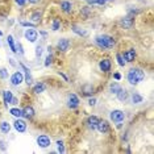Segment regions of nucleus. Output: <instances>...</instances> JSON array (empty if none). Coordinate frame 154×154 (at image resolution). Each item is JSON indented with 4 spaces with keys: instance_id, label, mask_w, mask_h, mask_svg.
<instances>
[{
    "instance_id": "nucleus-1",
    "label": "nucleus",
    "mask_w": 154,
    "mask_h": 154,
    "mask_svg": "<svg viewBox=\"0 0 154 154\" xmlns=\"http://www.w3.org/2000/svg\"><path fill=\"white\" fill-rule=\"evenodd\" d=\"M94 42H95V45L100 50H104V51L111 50V49H113L116 46V40H115V37L109 36V34H106V33L96 36Z\"/></svg>"
},
{
    "instance_id": "nucleus-2",
    "label": "nucleus",
    "mask_w": 154,
    "mask_h": 154,
    "mask_svg": "<svg viewBox=\"0 0 154 154\" xmlns=\"http://www.w3.org/2000/svg\"><path fill=\"white\" fill-rule=\"evenodd\" d=\"M146 78V74L142 69L140 67H132L129 69V71L127 72V80L131 86H137L141 82H143Z\"/></svg>"
},
{
    "instance_id": "nucleus-3",
    "label": "nucleus",
    "mask_w": 154,
    "mask_h": 154,
    "mask_svg": "<svg viewBox=\"0 0 154 154\" xmlns=\"http://www.w3.org/2000/svg\"><path fill=\"white\" fill-rule=\"evenodd\" d=\"M109 120L115 124L117 122H124L125 120V112L121 109H112L109 112Z\"/></svg>"
},
{
    "instance_id": "nucleus-4",
    "label": "nucleus",
    "mask_w": 154,
    "mask_h": 154,
    "mask_svg": "<svg viewBox=\"0 0 154 154\" xmlns=\"http://www.w3.org/2000/svg\"><path fill=\"white\" fill-rule=\"evenodd\" d=\"M36 143L40 149H48L51 145V138L48 134H40L36 138Z\"/></svg>"
},
{
    "instance_id": "nucleus-5",
    "label": "nucleus",
    "mask_w": 154,
    "mask_h": 154,
    "mask_svg": "<svg viewBox=\"0 0 154 154\" xmlns=\"http://www.w3.org/2000/svg\"><path fill=\"white\" fill-rule=\"evenodd\" d=\"M24 37L28 42L30 44H36L37 40H38V32L36 30V28H28L24 32Z\"/></svg>"
},
{
    "instance_id": "nucleus-6",
    "label": "nucleus",
    "mask_w": 154,
    "mask_h": 154,
    "mask_svg": "<svg viewBox=\"0 0 154 154\" xmlns=\"http://www.w3.org/2000/svg\"><path fill=\"white\" fill-rule=\"evenodd\" d=\"M70 46H71V41H70L69 38L62 37L57 41V50L59 53H66V51L70 49Z\"/></svg>"
},
{
    "instance_id": "nucleus-7",
    "label": "nucleus",
    "mask_w": 154,
    "mask_h": 154,
    "mask_svg": "<svg viewBox=\"0 0 154 154\" xmlns=\"http://www.w3.org/2000/svg\"><path fill=\"white\" fill-rule=\"evenodd\" d=\"M66 103H67V107L70 108V109H76L80 104V99L76 94H69Z\"/></svg>"
},
{
    "instance_id": "nucleus-8",
    "label": "nucleus",
    "mask_w": 154,
    "mask_h": 154,
    "mask_svg": "<svg viewBox=\"0 0 154 154\" xmlns=\"http://www.w3.org/2000/svg\"><path fill=\"white\" fill-rule=\"evenodd\" d=\"M12 127L17 133H25L26 129H28V124L24 119H15Z\"/></svg>"
},
{
    "instance_id": "nucleus-9",
    "label": "nucleus",
    "mask_w": 154,
    "mask_h": 154,
    "mask_svg": "<svg viewBox=\"0 0 154 154\" xmlns=\"http://www.w3.org/2000/svg\"><path fill=\"white\" fill-rule=\"evenodd\" d=\"M23 82H24V74L21 71H15L12 75H9V83L12 86L19 87Z\"/></svg>"
},
{
    "instance_id": "nucleus-10",
    "label": "nucleus",
    "mask_w": 154,
    "mask_h": 154,
    "mask_svg": "<svg viewBox=\"0 0 154 154\" xmlns=\"http://www.w3.org/2000/svg\"><path fill=\"white\" fill-rule=\"evenodd\" d=\"M121 55L127 63H132V62H134L136 58H137V51L133 48H131V49H128V50H125L124 53H121Z\"/></svg>"
},
{
    "instance_id": "nucleus-11",
    "label": "nucleus",
    "mask_w": 154,
    "mask_h": 154,
    "mask_svg": "<svg viewBox=\"0 0 154 154\" xmlns=\"http://www.w3.org/2000/svg\"><path fill=\"white\" fill-rule=\"evenodd\" d=\"M96 131L99 132L100 134H107V133H109V131H111L109 122H108L107 120H99L97 127H96Z\"/></svg>"
},
{
    "instance_id": "nucleus-12",
    "label": "nucleus",
    "mask_w": 154,
    "mask_h": 154,
    "mask_svg": "<svg viewBox=\"0 0 154 154\" xmlns=\"http://www.w3.org/2000/svg\"><path fill=\"white\" fill-rule=\"evenodd\" d=\"M19 66L23 69V71H24V82H25L28 86H32L33 85V76H32V74H30V70L28 69L24 63H19Z\"/></svg>"
},
{
    "instance_id": "nucleus-13",
    "label": "nucleus",
    "mask_w": 154,
    "mask_h": 154,
    "mask_svg": "<svg viewBox=\"0 0 154 154\" xmlns=\"http://www.w3.org/2000/svg\"><path fill=\"white\" fill-rule=\"evenodd\" d=\"M99 69L101 72H109L112 69V62L109 58H103L99 62Z\"/></svg>"
},
{
    "instance_id": "nucleus-14",
    "label": "nucleus",
    "mask_w": 154,
    "mask_h": 154,
    "mask_svg": "<svg viewBox=\"0 0 154 154\" xmlns=\"http://www.w3.org/2000/svg\"><path fill=\"white\" fill-rule=\"evenodd\" d=\"M99 120H100V119L97 116H95V115H91V116H88L86 119L85 124L91 129V131H96V127H97V122H99Z\"/></svg>"
},
{
    "instance_id": "nucleus-15",
    "label": "nucleus",
    "mask_w": 154,
    "mask_h": 154,
    "mask_svg": "<svg viewBox=\"0 0 154 154\" xmlns=\"http://www.w3.org/2000/svg\"><path fill=\"white\" fill-rule=\"evenodd\" d=\"M134 24V17L133 16H127V17H122L120 20V26L124 28V29H131Z\"/></svg>"
},
{
    "instance_id": "nucleus-16",
    "label": "nucleus",
    "mask_w": 154,
    "mask_h": 154,
    "mask_svg": "<svg viewBox=\"0 0 154 154\" xmlns=\"http://www.w3.org/2000/svg\"><path fill=\"white\" fill-rule=\"evenodd\" d=\"M71 30L74 32L76 36H79V37H83V38H86V37H88V32L85 29V28H82V26H79V25H71Z\"/></svg>"
},
{
    "instance_id": "nucleus-17",
    "label": "nucleus",
    "mask_w": 154,
    "mask_h": 154,
    "mask_svg": "<svg viewBox=\"0 0 154 154\" xmlns=\"http://www.w3.org/2000/svg\"><path fill=\"white\" fill-rule=\"evenodd\" d=\"M59 8H61L62 12L65 13H71L72 12V3L69 2V0H62L61 3H59Z\"/></svg>"
},
{
    "instance_id": "nucleus-18",
    "label": "nucleus",
    "mask_w": 154,
    "mask_h": 154,
    "mask_svg": "<svg viewBox=\"0 0 154 154\" xmlns=\"http://www.w3.org/2000/svg\"><path fill=\"white\" fill-rule=\"evenodd\" d=\"M2 95H3V103H4V107L8 108L9 103H11V100L13 97V92L11 90H3Z\"/></svg>"
},
{
    "instance_id": "nucleus-19",
    "label": "nucleus",
    "mask_w": 154,
    "mask_h": 154,
    "mask_svg": "<svg viewBox=\"0 0 154 154\" xmlns=\"http://www.w3.org/2000/svg\"><path fill=\"white\" fill-rule=\"evenodd\" d=\"M45 90H46V85H45L44 82H37L36 85L33 86L32 92L34 94V95H40V94L45 92Z\"/></svg>"
},
{
    "instance_id": "nucleus-20",
    "label": "nucleus",
    "mask_w": 154,
    "mask_h": 154,
    "mask_svg": "<svg viewBox=\"0 0 154 154\" xmlns=\"http://www.w3.org/2000/svg\"><path fill=\"white\" fill-rule=\"evenodd\" d=\"M23 113H24V117H25L26 120H30V119L34 117L36 111H34V108L32 106H26V107L23 108Z\"/></svg>"
},
{
    "instance_id": "nucleus-21",
    "label": "nucleus",
    "mask_w": 154,
    "mask_h": 154,
    "mask_svg": "<svg viewBox=\"0 0 154 154\" xmlns=\"http://www.w3.org/2000/svg\"><path fill=\"white\" fill-rule=\"evenodd\" d=\"M11 129H12V124L9 121H2L0 122V133L2 134H9L11 133Z\"/></svg>"
},
{
    "instance_id": "nucleus-22",
    "label": "nucleus",
    "mask_w": 154,
    "mask_h": 154,
    "mask_svg": "<svg viewBox=\"0 0 154 154\" xmlns=\"http://www.w3.org/2000/svg\"><path fill=\"white\" fill-rule=\"evenodd\" d=\"M115 96L117 97V100H119V101H121V103H125V101L129 99V91H128V90H125V88H121Z\"/></svg>"
},
{
    "instance_id": "nucleus-23",
    "label": "nucleus",
    "mask_w": 154,
    "mask_h": 154,
    "mask_svg": "<svg viewBox=\"0 0 154 154\" xmlns=\"http://www.w3.org/2000/svg\"><path fill=\"white\" fill-rule=\"evenodd\" d=\"M41 20H42V12L41 11H34L29 15V21H32L34 24L41 23Z\"/></svg>"
},
{
    "instance_id": "nucleus-24",
    "label": "nucleus",
    "mask_w": 154,
    "mask_h": 154,
    "mask_svg": "<svg viewBox=\"0 0 154 154\" xmlns=\"http://www.w3.org/2000/svg\"><path fill=\"white\" fill-rule=\"evenodd\" d=\"M7 45H8L9 50H11L13 54H17V50H16V41H15V38H13L12 34H8V36H7Z\"/></svg>"
},
{
    "instance_id": "nucleus-25",
    "label": "nucleus",
    "mask_w": 154,
    "mask_h": 154,
    "mask_svg": "<svg viewBox=\"0 0 154 154\" xmlns=\"http://www.w3.org/2000/svg\"><path fill=\"white\" fill-rule=\"evenodd\" d=\"M9 115L13 116L15 119H24V113H23V108H19V107H12L9 109Z\"/></svg>"
},
{
    "instance_id": "nucleus-26",
    "label": "nucleus",
    "mask_w": 154,
    "mask_h": 154,
    "mask_svg": "<svg viewBox=\"0 0 154 154\" xmlns=\"http://www.w3.org/2000/svg\"><path fill=\"white\" fill-rule=\"evenodd\" d=\"M121 88H122V86L117 82V80H116V82H112L111 85H109V94H112V95H116V94H117Z\"/></svg>"
},
{
    "instance_id": "nucleus-27",
    "label": "nucleus",
    "mask_w": 154,
    "mask_h": 154,
    "mask_svg": "<svg viewBox=\"0 0 154 154\" xmlns=\"http://www.w3.org/2000/svg\"><path fill=\"white\" fill-rule=\"evenodd\" d=\"M131 100L133 104H141L143 101V96L140 92H133L131 95Z\"/></svg>"
},
{
    "instance_id": "nucleus-28",
    "label": "nucleus",
    "mask_w": 154,
    "mask_h": 154,
    "mask_svg": "<svg viewBox=\"0 0 154 154\" xmlns=\"http://www.w3.org/2000/svg\"><path fill=\"white\" fill-rule=\"evenodd\" d=\"M82 94L83 96H92V94H94V87L91 86V85H86V86H83V88H82Z\"/></svg>"
},
{
    "instance_id": "nucleus-29",
    "label": "nucleus",
    "mask_w": 154,
    "mask_h": 154,
    "mask_svg": "<svg viewBox=\"0 0 154 154\" xmlns=\"http://www.w3.org/2000/svg\"><path fill=\"white\" fill-rule=\"evenodd\" d=\"M61 25H62L61 19H53V21H51V24H50V28H51L53 32H58V30L61 29Z\"/></svg>"
},
{
    "instance_id": "nucleus-30",
    "label": "nucleus",
    "mask_w": 154,
    "mask_h": 154,
    "mask_svg": "<svg viewBox=\"0 0 154 154\" xmlns=\"http://www.w3.org/2000/svg\"><path fill=\"white\" fill-rule=\"evenodd\" d=\"M53 62H54V55H53V53H48L46 58H45V62H44V66H45V67H49L50 65H53Z\"/></svg>"
},
{
    "instance_id": "nucleus-31",
    "label": "nucleus",
    "mask_w": 154,
    "mask_h": 154,
    "mask_svg": "<svg viewBox=\"0 0 154 154\" xmlns=\"http://www.w3.org/2000/svg\"><path fill=\"white\" fill-rule=\"evenodd\" d=\"M9 78V71L7 67H0V79L2 80H7Z\"/></svg>"
},
{
    "instance_id": "nucleus-32",
    "label": "nucleus",
    "mask_w": 154,
    "mask_h": 154,
    "mask_svg": "<svg viewBox=\"0 0 154 154\" xmlns=\"http://www.w3.org/2000/svg\"><path fill=\"white\" fill-rule=\"evenodd\" d=\"M34 54H36V58H41L44 54V46L42 45H37L36 49H34Z\"/></svg>"
},
{
    "instance_id": "nucleus-33",
    "label": "nucleus",
    "mask_w": 154,
    "mask_h": 154,
    "mask_svg": "<svg viewBox=\"0 0 154 154\" xmlns=\"http://www.w3.org/2000/svg\"><path fill=\"white\" fill-rule=\"evenodd\" d=\"M116 61H117V65L120 66V67H124V66L127 65V62L124 61V58H122L121 53H116Z\"/></svg>"
},
{
    "instance_id": "nucleus-34",
    "label": "nucleus",
    "mask_w": 154,
    "mask_h": 154,
    "mask_svg": "<svg viewBox=\"0 0 154 154\" xmlns=\"http://www.w3.org/2000/svg\"><path fill=\"white\" fill-rule=\"evenodd\" d=\"M55 145H57V152H58V153H65V152H66L63 141H61V140H58V141L55 142Z\"/></svg>"
},
{
    "instance_id": "nucleus-35",
    "label": "nucleus",
    "mask_w": 154,
    "mask_h": 154,
    "mask_svg": "<svg viewBox=\"0 0 154 154\" xmlns=\"http://www.w3.org/2000/svg\"><path fill=\"white\" fill-rule=\"evenodd\" d=\"M19 24L21 26H25V28H36V25L37 24H34V23H32V21H25V20H21V21H19Z\"/></svg>"
},
{
    "instance_id": "nucleus-36",
    "label": "nucleus",
    "mask_w": 154,
    "mask_h": 154,
    "mask_svg": "<svg viewBox=\"0 0 154 154\" xmlns=\"http://www.w3.org/2000/svg\"><path fill=\"white\" fill-rule=\"evenodd\" d=\"M86 3H88L90 5H104L106 4V0H86Z\"/></svg>"
},
{
    "instance_id": "nucleus-37",
    "label": "nucleus",
    "mask_w": 154,
    "mask_h": 154,
    "mask_svg": "<svg viewBox=\"0 0 154 154\" xmlns=\"http://www.w3.org/2000/svg\"><path fill=\"white\" fill-rule=\"evenodd\" d=\"M16 50H17V54L25 55V50H24V46L21 42H16Z\"/></svg>"
},
{
    "instance_id": "nucleus-38",
    "label": "nucleus",
    "mask_w": 154,
    "mask_h": 154,
    "mask_svg": "<svg viewBox=\"0 0 154 154\" xmlns=\"http://www.w3.org/2000/svg\"><path fill=\"white\" fill-rule=\"evenodd\" d=\"M8 150V145L4 140H0V152H7Z\"/></svg>"
},
{
    "instance_id": "nucleus-39",
    "label": "nucleus",
    "mask_w": 154,
    "mask_h": 154,
    "mask_svg": "<svg viewBox=\"0 0 154 154\" xmlns=\"http://www.w3.org/2000/svg\"><path fill=\"white\" fill-rule=\"evenodd\" d=\"M87 103H88V106L90 107H95L96 106V103H97V99L96 97H88V100H87Z\"/></svg>"
},
{
    "instance_id": "nucleus-40",
    "label": "nucleus",
    "mask_w": 154,
    "mask_h": 154,
    "mask_svg": "<svg viewBox=\"0 0 154 154\" xmlns=\"http://www.w3.org/2000/svg\"><path fill=\"white\" fill-rule=\"evenodd\" d=\"M15 3H16V5H19V7H20V8H24V7L28 4L26 0H15Z\"/></svg>"
},
{
    "instance_id": "nucleus-41",
    "label": "nucleus",
    "mask_w": 154,
    "mask_h": 154,
    "mask_svg": "<svg viewBox=\"0 0 154 154\" xmlns=\"http://www.w3.org/2000/svg\"><path fill=\"white\" fill-rule=\"evenodd\" d=\"M9 104H11V106H17V104H19V99H17L16 96H13V97H12V100H11V103H9Z\"/></svg>"
},
{
    "instance_id": "nucleus-42",
    "label": "nucleus",
    "mask_w": 154,
    "mask_h": 154,
    "mask_svg": "<svg viewBox=\"0 0 154 154\" xmlns=\"http://www.w3.org/2000/svg\"><path fill=\"white\" fill-rule=\"evenodd\" d=\"M8 61H9V65H11L12 67H17V62L13 58H8Z\"/></svg>"
},
{
    "instance_id": "nucleus-43",
    "label": "nucleus",
    "mask_w": 154,
    "mask_h": 154,
    "mask_svg": "<svg viewBox=\"0 0 154 154\" xmlns=\"http://www.w3.org/2000/svg\"><path fill=\"white\" fill-rule=\"evenodd\" d=\"M113 79L117 80V82H119V80H121V74H120V72H113Z\"/></svg>"
},
{
    "instance_id": "nucleus-44",
    "label": "nucleus",
    "mask_w": 154,
    "mask_h": 154,
    "mask_svg": "<svg viewBox=\"0 0 154 154\" xmlns=\"http://www.w3.org/2000/svg\"><path fill=\"white\" fill-rule=\"evenodd\" d=\"M29 4H32V5H34V4H37V3H40L41 0H26Z\"/></svg>"
},
{
    "instance_id": "nucleus-45",
    "label": "nucleus",
    "mask_w": 154,
    "mask_h": 154,
    "mask_svg": "<svg viewBox=\"0 0 154 154\" xmlns=\"http://www.w3.org/2000/svg\"><path fill=\"white\" fill-rule=\"evenodd\" d=\"M58 74H59V76H62V78H63V79H65V82H69V78H67V76H66L65 74H63V72H61V71H59V72H58Z\"/></svg>"
},
{
    "instance_id": "nucleus-46",
    "label": "nucleus",
    "mask_w": 154,
    "mask_h": 154,
    "mask_svg": "<svg viewBox=\"0 0 154 154\" xmlns=\"http://www.w3.org/2000/svg\"><path fill=\"white\" fill-rule=\"evenodd\" d=\"M46 51H48V53H53V46H51V45H49V46L46 48Z\"/></svg>"
},
{
    "instance_id": "nucleus-47",
    "label": "nucleus",
    "mask_w": 154,
    "mask_h": 154,
    "mask_svg": "<svg viewBox=\"0 0 154 154\" xmlns=\"http://www.w3.org/2000/svg\"><path fill=\"white\" fill-rule=\"evenodd\" d=\"M40 34H41V36H44V37H46V36H48V33L45 32V30H40Z\"/></svg>"
},
{
    "instance_id": "nucleus-48",
    "label": "nucleus",
    "mask_w": 154,
    "mask_h": 154,
    "mask_svg": "<svg viewBox=\"0 0 154 154\" xmlns=\"http://www.w3.org/2000/svg\"><path fill=\"white\" fill-rule=\"evenodd\" d=\"M3 36V32H2V30H0V37H2Z\"/></svg>"
},
{
    "instance_id": "nucleus-49",
    "label": "nucleus",
    "mask_w": 154,
    "mask_h": 154,
    "mask_svg": "<svg viewBox=\"0 0 154 154\" xmlns=\"http://www.w3.org/2000/svg\"><path fill=\"white\" fill-rule=\"evenodd\" d=\"M106 2H112V0H106Z\"/></svg>"
},
{
    "instance_id": "nucleus-50",
    "label": "nucleus",
    "mask_w": 154,
    "mask_h": 154,
    "mask_svg": "<svg viewBox=\"0 0 154 154\" xmlns=\"http://www.w3.org/2000/svg\"><path fill=\"white\" fill-rule=\"evenodd\" d=\"M0 44H2V40H0Z\"/></svg>"
},
{
    "instance_id": "nucleus-51",
    "label": "nucleus",
    "mask_w": 154,
    "mask_h": 154,
    "mask_svg": "<svg viewBox=\"0 0 154 154\" xmlns=\"http://www.w3.org/2000/svg\"><path fill=\"white\" fill-rule=\"evenodd\" d=\"M0 115H2V113H0Z\"/></svg>"
}]
</instances>
